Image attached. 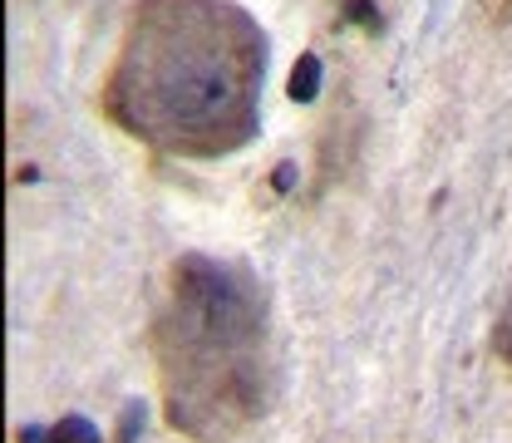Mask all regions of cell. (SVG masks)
Here are the masks:
<instances>
[{
    "instance_id": "cell-1",
    "label": "cell",
    "mask_w": 512,
    "mask_h": 443,
    "mask_svg": "<svg viewBox=\"0 0 512 443\" xmlns=\"http://www.w3.org/2000/svg\"><path fill=\"white\" fill-rule=\"evenodd\" d=\"M266 30L232 0H133L99 109L173 158H222L256 138Z\"/></svg>"
},
{
    "instance_id": "cell-2",
    "label": "cell",
    "mask_w": 512,
    "mask_h": 443,
    "mask_svg": "<svg viewBox=\"0 0 512 443\" xmlns=\"http://www.w3.org/2000/svg\"><path fill=\"white\" fill-rule=\"evenodd\" d=\"M163 414L197 443H232L266 409V296L237 261L188 252L168 266L148 330Z\"/></svg>"
},
{
    "instance_id": "cell-3",
    "label": "cell",
    "mask_w": 512,
    "mask_h": 443,
    "mask_svg": "<svg viewBox=\"0 0 512 443\" xmlns=\"http://www.w3.org/2000/svg\"><path fill=\"white\" fill-rule=\"evenodd\" d=\"M286 94L296 99V104H311L320 94V60L311 50H301V60L291 64V79H286Z\"/></svg>"
},
{
    "instance_id": "cell-4",
    "label": "cell",
    "mask_w": 512,
    "mask_h": 443,
    "mask_svg": "<svg viewBox=\"0 0 512 443\" xmlns=\"http://www.w3.org/2000/svg\"><path fill=\"white\" fill-rule=\"evenodd\" d=\"M340 5V20H350V25H360L365 35H380L384 30V15L375 0H335Z\"/></svg>"
},
{
    "instance_id": "cell-5",
    "label": "cell",
    "mask_w": 512,
    "mask_h": 443,
    "mask_svg": "<svg viewBox=\"0 0 512 443\" xmlns=\"http://www.w3.org/2000/svg\"><path fill=\"white\" fill-rule=\"evenodd\" d=\"M50 443H104V439H99V429H94L89 419L69 414V419H60V424L50 429Z\"/></svg>"
},
{
    "instance_id": "cell-6",
    "label": "cell",
    "mask_w": 512,
    "mask_h": 443,
    "mask_svg": "<svg viewBox=\"0 0 512 443\" xmlns=\"http://www.w3.org/2000/svg\"><path fill=\"white\" fill-rule=\"evenodd\" d=\"M493 350L503 355V365H512V286H508L503 311H498V325H493Z\"/></svg>"
},
{
    "instance_id": "cell-7",
    "label": "cell",
    "mask_w": 512,
    "mask_h": 443,
    "mask_svg": "<svg viewBox=\"0 0 512 443\" xmlns=\"http://www.w3.org/2000/svg\"><path fill=\"white\" fill-rule=\"evenodd\" d=\"M138 424H143V404H128V409H124V424H119V443H133Z\"/></svg>"
},
{
    "instance_id": "cell-8",
    "label": "cell",
    "mask_w": 512,
    "mask_h": 443,
    "mask_svg": "<svg viewBox=\"0 0 512 443\" xmlns=\"http://www.w3.org/2000/svg\"><path fill=\"white\" fill-rule=\"evenodd\" d=\"M291 178H296V168H291V163H281V168H276V178H271V183H276V188L286 192V188H291Z\"/></svg>"
},
{
    "instance_id": "cell-9",
    "label": "cell",
    "mask_w": 512,
    "mask_h": 443,
    "mask_svg": "<svg viewBox=\"0 0 512 443\" xmlns=\"http://www.w3.org/2000/svg\"><path fill=\"white\" fill-rule=\"evenodd\" d=\"M20 443H50V434L35 429V424H25V429H20Z\"/></svg>"
}]
</instances>
